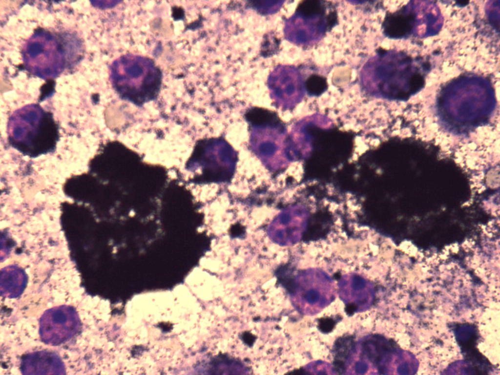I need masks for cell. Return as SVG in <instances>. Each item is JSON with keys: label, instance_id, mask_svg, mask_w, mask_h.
Returning a JSON list of instances; mask_svg holds the SVG:
<instances>
[{"label": "cell", "instance_id": "9", "mask_svg": "<svg viewBox=\"0 0 500 375\" xmlns=\"http://www.w3.org/2000/svg\"><path fill=\"white\" fill-rule=\"evenodd\" d=\"M296 11L299 14L309 17L325 13V8L320 1L306 0L298 4Z\"/></svg>", "mask_w": 500, "mask_h": 375}, {"label": "cell", "instance_id": "8", "mask_svg": "<svg viewBox=\"0 0 500 375\" xmlns=\"http://www.w3.org/2000/svg\"><path fill=\"white\" fill-rule=\"evenodd\" d=\"M246 117L253 124L262 126H274L278 120L276 113L260 107H253L249 110Z\"/></svg>", "mask_w": 500, "mask_h": 375}, {"label": "cell", "instance_id": "3", "mask_svg": "<svg viewBox=\"0 0 500 375\" xmlns=\"http://www.w3.org/2000/svg\"><path fill=\"white\" fill-rule=\"evenodd\" d=\"M81 322L70 306L61 305L46 311L39 322V334L45 343L56 346L72 339L78 332Z\"/></svg>", "mask_w": 500, "mask_h": 375}, {"label": "cell", "instance_id": "2", "mask_svg": "<svg viewBox=\"0 0 500 375\" xmlns=\"http://www.w3.org/2000/svg\"><path fill=\"white\" fill-rule=\"evenodd\" d=\"M110 71L112 84L124 100L142 105L158 95L162 72L149 58L131 54L122 55L112 63Z\"/></svg>", "mask_w": 500, "mask_h": 375}, {"label": "cell", "instance_id": "7", "mask_svg": "<svg viewBox=\"0 0 500 375\" xmlns=\"http://www.w3.org/2000/svg\"><path fill=\"white\" fill-rule=\"evenodd\" d=\"M413 16L396 12L387 15L383 23L385 34L393 38L401 37L410 30Z\"/></svg>", "mask_w": 500, "mask_h": 375}, {"label": "cell", "instance_id": "4", "mask_svg": "<svg viewBox=\"0 0 500 375\" xmlns=\"http://www.w3.org/2000/svg\"><path fill=\"white\" fill-rule=\"evenodd\" d=\"M307 212L303 207L292 206L280 211L269 224L267 235L275 244L287 247L301 239L306 229Z\"/></svg>", "mask_w": 500, "mask_h": 375}, {"label": "cell", "instance_id": "6", "mask_svg": "<svg viewBox=\"0 0 500 375\" xmlns=\"http://www.w3.org/2000/svg\"><path fill=\"white\" fill-rule=\"evenodd\" d=\"M19 269H9L1 274V295L13 298L19 296L23 292L26 280L23 273Z\"/></svg>", "mask_w": 500, "mask_h": 375}, {"label": "cell", "instance_id": "5", "mask_svg": "<svg viewBox=\"0 0 500 375\" xmlns=\"http://www.w3.org/2000/svg\"><path fill=\"white\" fill-rule=\"evenodd\" d=\"M21 371L24 375H63L65 368L60 357L47 351L34 352L21 359Z\"/></svg>", "mask_w": 500, "mask_h": 375}, {"label": "cell", "instance_id": "12", "mask_svg": "<svg viewBox=\"0 0 500 375\" xmlns=\"http://www.w3.org/2000/svg\"><path fill=\"white\" fill-rule=\"evenodd\" d=\"M355 310L356 306L354 304H350L348 305L346 308V311L349 315L353 314Z\"/></svg>", "mask_w": 500, "mask_h": 375}, {"label": "cell", "instance_id": "10", "mask_svg": "<svg viewBox=\"0 0 500 375\" xmlns=\"http://www.w3.org/2000/svg\"><path fill=\"white\" fill-rule=\"evenodd\" d=\"M305 85L307 90L311 94H319L322 93L327 88L326 79L318 75H312L306 80Z\"/></svg>", "mask_w": 500, "mask_h": 375}, {"label": "cell", "instance_id": "1", "mask_svg": "<svg viewBox=\"0 0 500 375\" xmlns=\"http://www.w3.org/2000/svg\"><path fill=\"white\" fill-rule=\"evenodd\" d=\"M7 135L13 147L25 156L36 157L54 150L59 140V126L50 113L31 104L11 115Z\"/></svg>", "mask_w": 500, "mask_h": 375}, {"label": "cell", "instance_id": "11", "mask_svg": "<svg viewBox=\"0 0 500 375\" xmlns=\"http://www.w3.org/2000/svg\"><path fill=\"white\" fill-rule=\"evenodd\" d=\"M334 321L331 318H323L319 320L318 328L324 333L330 332L334 328Z\"/></svg>", "mask_w": 500, "mask_h": 375}]
</instances>
